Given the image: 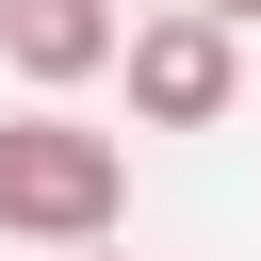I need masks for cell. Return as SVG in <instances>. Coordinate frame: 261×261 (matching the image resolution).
<instances>
[{"instance_id":"obj_1","label":"cell","mask_w":261,"mask_h":261,"mask_svg":"<svg viewBox=\"0 0 261 261\" xmlns=\"http://www.w3.org/2000/svg\"><path fill=\"white\" fill-rule=\"evenodd\" d=\"M114 212H130V147L82 130L65 98H33L0 130V245H114Z\"/></svg>"},{"instance_id":"obj_3","label":"cell","mask_w":261,"mask_h":261,"mask_svg":"<svg viewBox=\"0 0 261 261\" xmlns=\"http://www.w3.org/2000/svg\"><path fill=\"white\" fill-rule=\"evenodd\" d=\"M0 65H16L33 98H82V82L114 65V0H0Z\"/></svg>"},{"instance_id":"obj_4","label":"cell","mask_w":261,"mask_h":261,"mask_svg":"<svg viewBox=\"0 0 261 261\" xmlns=\"http://www.w3.org/2000/svg\"><path fill=\"white\" fill-rule=\"evenodd\" d=\"M196 16H228V33H261V0H196Z\"/></svg>"},{"instance_id":"obj_5","label":"cell","mask_w":261,"mask_h":261,"mask_svg":"<svg viewBox=\"0 0 261 261\" xmlns=\"http://www.w3.org/2000/svg\"><path fill=\"white\" fill-rule=\"evenodd\" d=\"M65 261H114V245H65Z\"/></svg>"},{"instance_id":"obj_2","label":"cell","mask_w":261,"mask_h":261,"mask_svg":"<svg viewBox=\"0 0 261 261\" xmlns=\"http://www.w3.org/2000/svg\"><path fill=\"white\" fill-rule=\"evenodd\" d=\"M98 82H130V114H147V130H228V98H245V33H228V16H196V0L114 16V65H98Z\"/></svg>"}]
</instances>
